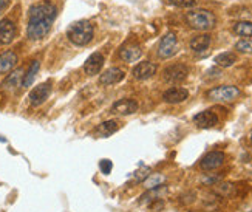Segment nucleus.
I'll list each match as a JSON object with an SVG mask.
<instances>
[{
  "label": "nucleus",
  "instance_id": "nucleus-1",
  "mask_svg": "<svg viewBox=\"0 0 252 212\" xmlns=\"http://www.w3.org/2000/svg\"><path fill=\"white\" fill-rule=\"evenodd\" d=\"M57 16V9L55 5L48 2L37 3L29 9V22L27 28V34L29 39L39 40L48 34L51 24Z\"/></svg>",
  "mask_w": 252,
  "mask_h": 212
},
{
  "label": "nucleus",
  "instance_id": "nucleus-2",
  "mask_svg": "<svg viewBox=\"0 0 252 212\" xmlns=\"http://www.w3.org/2000/svg\"><path fill=\"white\" fill-rule=\"evenodd\" d=\"M67 36L75 45H87L93 39V25L88 20H78V22L70 25Z\"/></svg>",
  "mask_w": 252,
  "mask_h": 212
},
{
  "label": "nucleus",
  "instance_id": "nucleus-3",
  "mask_svg": "<svg viewBox=\"0 0 252 212\" xmlns=\"http://www.w3.org/2000/svg\"><path fill=\"white\" fill-rule=\"evenodd\" d=\"M186 22L194 30L207 31L215 27L217 19H215L214 13L207 11V9H195V11H191L186 14Z\"/></svg>",
  "mask_w": 252,
  "mask_h": 212
},
{
  "label": "nucleus",
  "instance_id": "nucleus-4",
  "mask_svg": "<svg viewBox=\"0 0 252 212\" xmlns=\"http://www.w3.org/2000/svg\"><path fill=\"white\" fill-rule=\"evenodd\" d=\"M240 96V90L234 86H220L207 91V98L217 102H230Z\"/></svg>",
  "mask_w": 252,
  "mask_h": 212
},
{
  "label": "nucleus",
  "instance_id": "nucleus-5",
  "mask_svg": "<svg viewBox=\"0 0 252 212\" xmlns=\"http://www.w3.org/2000/svg\"><path fill=\"white\" fill-rule=\"evenodd\" d=\"M189 75V68L186 65H181V63H176V65H170L167 67L163 71V78L166 82L169 84H178V82H183Z\"/></svg>",
  "mask_w": 252,
  "mask_h": 212
},
{
  "label": "nucleus",
  "instance_id": "nucleus-6",
  "mask_svg": "<svg viewBox=\"0 0 252 212\" xmlns=\"http://www.w3.org/2000/svg\"><path fill=\"white\" fill-rule=\"evenodd\" d=\"M176 47H178V42H176V36L173 33H167L161 42H160V47H158V55L160 58H170L176 53Z\"/></svg>",
  "mask_w": 252,
  "mask_h": 212
},
{
  "label": "nucleus",
  "instance_id": "nucleus-7",
  "mask_svg": "<svg viewBox=\"0 0 252 212\" xmlns=\"http://www.w3.org/2000/svg\"><path fill=\"white\" fill-rule=\"evenodd\" d=\"M50 91H51V84L45 82V84H40V86L34 87L33 91L29 93V102L37 107V105L44 104L47 101V98L50 96Z\"/></svg>",
  "mask_w": 252,
  "mask_h": 212
},
{
  "label": "nucleus",
  "instance_id": "nucleus-8",
  "mask_svg": "<svg viewBox=\"0 0 252 212\" xmlns=\"http://www.w3.org/2000/svg\"><path fill=\"white\" fill-rule=\"evenodd\" d=\"M156 73V65L153 62H149V61H145V62H141L138 63L133 71H132V75L135 79H138V81H145V79H150L153 75Z\"/></svg>",
  "mask_w": 252,
  "mask_h": 212
},
{
  "label": "nucleus",
  "instance_id": "nucleus-9",
  "mask_svg": "<svg viewBox=\"0 0 252 212\" xmlns=\"http://www.w3.org/2000/svg\"><path fill=\"white\" fill-rule=\"evenodd\" d=\"M224 160H226V156L223 152H211L203 158L199 166H201L203 171H214V169L223 166Z\"/></svg>",
  "mask_w": 252,
  "mask_h": 212
},
{
  "label": "nucleus",
  "instance_id": "nucleus-10",
  "mask_svg": "<svg viewBox=\"0 0 252 212\" xmlns=\"http://www.w3.org/2000/svg\"><path fill=\"white\" fill-rule=\"evenodd\" d=\"M194 122L198 129H211V127L218 124V116L211 110H204L194 116Z\"/></svg>",
  "mask_w": 252,
  "mask_h": 212
},
{
  "label": "nucleus",
  "instance_id": "nucleus-11",
  "mask_svg": "<svg viewBox=\"0 0 252 212\" xmlns=\"http://www.w3.org/2000/svg\"><path fill=\"white\" fill-rule=\"evenodd\" d=\"M135 112H138V102L133 99H121L118 102H114L110 109V113L114 115H132Z\"/></svg>",
  "mask_w": 252,
  "mask_h": 212
},
{
  "label": "nucleus",
  "instance_id": "nucleus-12",
  "mask_svg": "<svg viewBox=\"0 0 252 212\" xmlns=\"http://www.w3.org/2000/svg\"><path fill=\"white\" fill-rule=\"evenodd\" d=\"M16 36V25L9 19L0 20V45L11 44Z\"/></svg>",
  "mask_w": 252,
  "mask_h": 212
},
{
  "label": "nucleus",
  "instance_id": "nucleus-13",
  "mask_svg": "<svg viewBox=\"0 0 252 212\" xmlns=\"http://www.w3.org/2000/svg\"><path fill=\"white\" fill-rule=\"evenodd\" d=\"M102 65H104V56L101 53H93L85 61V63H84V71H85L88 76H94L101 71Z\"/></svg>",
  "mask_w": 252,
  "mask_h": 212
},
{
  "label": "nucleus",
  "instance_id": "nucleus-14",
  "mask_svg": "<svg viewBox=\"0 0 252 212\" xmlns=\"http://www.w3.org/2000/svg\"><path fill=\"white\" fill-rule=\"evenodd\" d=\"M189 96V91L186 89H181V87H173V89H169L166 90L164 94H163V99L169 104H180L183 101H186Z\"/></svg>",
  "mask_w": 252,
  "mask_h": 212
},
{
  "label": "nucleus",
  "instance_id": "nucleus-15",
  "mask_svg": "<svg viewBox=\"0 0 252 212\" xmlns=\"http://www.w3.org/2000/svg\"><path fill=\"white\" fill-rule=\"evenodd\" d=\"M125 73L121 70V68H110L107 70L104 75H101L99 78V82L102 86H112V84H118L124 79Z\"/></svg>",
  "mask_w": 252,
  "mask_h": 212
},
{
  "label": "nucleus",
  "instance_id": "nucleus-16",
  "mask_svg": "<svg viewBox=\"0 0 252 212\" xmlns=\"http://www.w3.org/2000/svg\"><path fill=\"white\" fill-rule=\"evenodd\" d=\"M142 56V50L138 44H129L121 50V58L125 62H135Z\"/></svg>",
  "mask_w": 252,
  "mask_h": 212
},
{
  "label": "nucleus",
  "instance_id": "nucleus-17",
  "mask_svg": "<svg viewBox=\"0 0 252 212\" xmlns=\"http://www.w3.org/2000/svg\"><path fill=\"white\" fill-rule=\"evenodd\" d=\"M17 62V56L14 51H5L0 55V75H5L11 70Z\"/></svg>",
  "mask_w": 252,
  "mask_h": 212
},
{
  "label": "nucleus",
  "instance_id": "nucleus-18",
  "mask_svg": "<svg viewBox=\"0 0 252 212\" xmlns=\"http://www.w3.org/2000/svg\"><path fill=\"white\" fill-rule=\"evenodd\" d=\"M118 129H119V122L114 121V120H110V121L99 124L96 127V130H94V133L99 135V136H110L113 133H116Z\"/></svg>",
  "mask_w": 252,
  "mask_h": 212
},
{
  "label": "nucleus",
  "instance_id": "nucleus-19",
  "mask_svg": "<svg viewBox=\"0 0 252 212\" xmlns=\"http://www.w3.org/2000/svg\"><path fill=\"white\" fill-rule=\"evenodd\" d=\"M211 45V36L207 34H199V36H195L192 40H191V48L196 53H203L209 48Z\"/></svg>",
  "mask_w": 252,
  "mask_h": 212
},
{
  "label": "nucleus",
  "instance_id": "nucleus-20",
  "mask_svg": "<svg viewBox=\"0 0 252 212\" xmlns=\"http://www.w3.org/2000/svg\"><path fill=\"white\" fill-rule=\"evenodd\" d=\"M237 62V56H235V53H222V55H218L215 58V63L218 67H223V68H227L230 65H234V63Z\"/></svg>",
  "mask_w": 252,
  "mask_h": 212
},
{
  "label": "nucleus",
  "instance_id": "nucleus-21",
  "mask_svg": "<svg viewBox=\"0 0 252 212\" xmlns=\"http://www.w3.org/2000/svg\"><path fill=\"white\" fill-rule=\"evenodd\" d=\"M39 68H40L39 61H33V63H31L28 71H27V75H24V78H22V86L24 87H29L31 84H33V81H34V78L37 75Z\"/></svg>",
  "mask_w": 252,
  "mask_h": 212
},
{
  "label": "nucleus",
  "instance_id": "nucleus-22",
  "mask_svg": "<svg viewBox=\"0 0 252 212\" xmlns=\"http://www.w3.org/2000/svg\"><path fill=\"white\" fill-rule=\"evenodd\" d=\"M234 31L241 37H249L252 36V22H237L234 25Z\"/></svg>",
  "mask_w": 252,
  "mask_h": 212
},
{
  "label": "nucleus",
  "instance_id": "nucleus-23",
  "mask_svg": "<svg viewBox=\"0 0 252 212\" xmlns=\"http://www.w3.org/2000/svg\"><path fill=\"white\" fill-rule=\"evenodd\" d=\"M164 182V177L160 174H152L144 180V184L147 189H156V187H161V183Z\"/></svg>",
  "mask_w": 252,
  "mask_h": 212
},
{
  "label": "nucleus",
  "instance_id": "nucleus-24",
  "mask_svg": "<svg viewBox=\"0 0 252 212\" xmlns=\"http://www.w3.org/2000/svg\"><path fill=\"white\" fill-rule=\"evenodd\" d=\"M22 78H24V71L22 70H16L14 73H11V75L8 76V79L5 81L3 86L6 89H14V87L19 86V82H20V79H22Z\"/></svg>",
  "mask_w": 252,
  "mask_h": 212
},
{
  "label": "nucleus",
  "instance_id": "nucleus-25",
  "mask_svg": "<svg viewBox=\"0 0 252 212\" xmlns=\"http://www.w3.org/2000/svg\"><path fill=\"white\" fill-rule=\"evenodd\" d=\"M215 190L223 197H230L235 194V186L230 183H223V184H217Z\"/></svg>",
  "mask_w": 252,
  "mask_h": 212
},
{
  "label": "nucleus",
  "instance_id": "nucleus-26",
  "mask_svg": "<svg viewBox=\"0 0 252 212\" xmlns=\"http://www.w3.org/2000/svg\"><path fill=\"white\" fill-rule=\"evenodd\" d=\"M170 5L173 6H178V8H191V6H195L198 0H167Z\"/></svg>",
  "mask_w": 252,
  "mask_h": 212
},
{
  "label": "nucleus",
  "instance_id": "nucleus-27",
  "mask_svg": "<svg viewBox=\"0 0 252 212\" xmlns=\"http://www.w3.org/2000/svg\"><path fill=\"white\" fill-rule=\"evenodd\" d=\"M235 50H238V51H241V53H252V40L243 39V40L237 42Z\"/></svg>",
  "mask_w": 252,
  "mask_h": 212
},
{
  "label": "nucleus",
  "instance_id": "nucleus-28",
  "mask_svg": "<svg viewBox=\"0 0 252 212\" xmlns=\"http://www.w3.org/2000/svg\"><path fill=\"white\" fill-rule=\"evenodd\" d=\"M150 175V167H141L140 171L135 172V182H144V180Z\"/></svg>",
  "mask_w": 252,
  "mask_h": 212
},
{
  "label": "nucleus",
  "instance_id": "nucleus-29",
  "mask_svg": "<svg viewBox=\"0 0 252 212\" xmlns=\"http://www.w3.org/2000/svg\"><path fill=\"white\" fill-rule=\"evenodd\" d=\"M99 169H101V172H102V174L109 175V174L112 172V169H113V163H112L110 160H102V161L99 163Z\"/></svg>",
  "mask_w": 252,
  "mask_h": 212
},
{
  "label": "nucleus",
  "instance_id": "nucleus-30",
  "mask_svg": "<svg viewBox=\"0 0 252 212\" xmlns=\"http://www.w3.org/2000/svg\"><path fill=\"white\" fill-rule=\"evenodd\" d=\"M8 5H9V0H0V11H3Z\"/></svg>",
  "mask_w": 252,
  "mask_h": 212
},
{
  "label": "nucleus",
  "instance_id": "nucleus-31",
  "mask_svg": "<svg viewBox=\"0 0 252 212\" xmlns=\"http://www.w3.org/2000/svg\"><path fill=\"white\" fill-rule=\"evenodd\" d=\"M249 143H251V144H252V132H251V133H249Z\"/></svg>",
  "mask_w": 252,
  "mask_h": 212
}]
</instances>
